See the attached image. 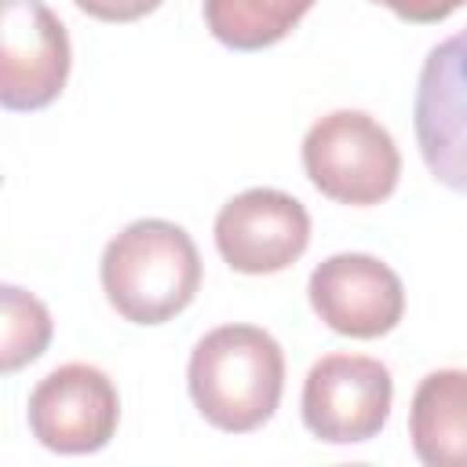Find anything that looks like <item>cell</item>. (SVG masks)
<instances>
[{
    "instance_id": "6da1fadb",
    "label": "cell",
    "mask_w": 467,
    "mask_h": 467,
    "mask_svg": "<svg viewBox=\"0 0 467 467\" xmlns=\"http://www.w3.org/2000/svg\"><path fill=\"white\" fill-rule=\"evenodd\" d=\"M186 387L212 427L248 434L281 405L285 350L259 325H219L190 350Z\"/></svg>"
},
{
    "instance_id": "7a4b0ae2",
    "label": "cell",
    "mask_w": 467,
    "mask_h": 467,
    "mask_svg": "<svg viewBox=\"0 0 467 467\" xmlns=\"http://www.w3.org/2000/svg\"><path fill=\"white\" fill-rule=\"evenodd\" d=\"M109 306L131 325H164L182 314L201 288L193 237L168 219H135L109 237L99 263Z\"/></svg>"
},
{
    "instance_id": "3957f363",
    "label": "cell",
    "mask_w": 467,
    "mask_h": 467,
    "mask_svg": "<svg viewBox=\"0 0 467 467\" xmlns=\"http://www.w3.org/2000/svg\"><path fill=\"white\" fill-rule=\"evenodd\" d=\"M303 171L328 201L368 208L394 193L401 153L394 135L365 109H332L303 135Z\"/></svg>"
},
{
    "instance_id": "277c9868",
    "label": "cell",
    "mask_w": 467,
    "mask_h": 467,
    "mask_svg": "<svg viewBox=\"0 0 467 467\" xmlns=\"http://www.w3.org/2000/svg\"><path fill=\"white\" fill-rule=\"evenodd\" d=\"M390 368L368 354H325L303 379V423L317 441L361 445L376 438L390 416Z\"/></svg>"
},
{
    "instance_id": "5b68a950",
    "label": "cell",
    "mask_w": 467,
    "mask_h": 467,
    "mask_svg": "<svg viewBox=\"0 0 467 467\" xmlns=\"http://www.w3.org/2000/svg\"><path fill=\"white\" fill-rule=\"evenodd\" d=\"M26 420L33 438L62 456H84L109 445L120 423V398L99 365L69 361L51 368L29 394Z\"/></svg>"
},
{
    "instance_id": "8992f818",
    "label": "cell",
    "mask_w": 467,
    "mask_h": 467,
    "mask_svg": "<svg viewBox=\"0 0 467 467\" xmlns=\"http://www.w3.org/2000/svg\"><path fill=\"white\" fill-rule=\"evenodd\" d=\"M412 120L427 171L467 197V26L423 58Z\"/></svg>"
},
{
    "instance_id": "52a82bcc",
    "label": "cell",
    "mask_w": 467,
    "mask_h": 467,
    "mask_svg": "<svg viewBox=\"0 0 467 467\" xmlns=\"http://www.w3.org/2000/svg\"><path fill=\"white\" fill-rule=\"evenodd\" d=\"M69 77V33L44 0L0 4V106L44 109Z\"/></svg>"
},
{
    "instance_id": "ba28073f",
    "label": "cell",
    "mask_w": 467,
    "mask_h": 467,
    "mask_svg": "<svg viewBox=\"0 0 467 467\" xmlns=\"http://www.w3.org/2000/svg\"><path fill=\"white\" fill-rule=\"evenodd\" d=\"M310 244L306 208L274 186H252L230 197L215 215V248L237 274H277L288 270Z\"/></svg>"
},
{
    "instance_id": "9c48e42d",
    "label": "cell",
    "mask_w": 467,
    "mask_h": 467,
    "mask_svg": "<svg viewBox=\"0 0 467 467\" xmlns=\"http://www.w3.org/2000/svg\"><path fill=\"white\" fill-rule=\"evenodd\" d=\"M314 314L339 336L379 339L405 314L401 277L368 252H336L321 259L306 281Z\"/></svg>"
},
{
    "instance_id": "30bf717a",
    "label": "cell",
    "mask_w": 467,
    "mask_h": 467,
    "mask_svg": "<svg viewBox=\"0 0 467 467\" xmlns=\"http://www.w3.org/2000/svg\"><path fill=\"white\" fill-rule=\"evenodd\" d=\"M412 452L427 467H467V368L427 372L409 405Z\"/></svg>"
},
{
    "instance_id": "8fae6325",
    "label": "cell",
    "mask_w": 467,
    "mask_h": 467,
    "mask_svg": "<svg viewBox=\"0 0 467 467\" xmlns=\"http://www.w3.org/2000/svg\"><path fill=\"white\" fill-rule=\"evenodd\" d=\"M317 0H204L208 33L234 51H259L285 40Z\"/></svg>"
},
{
    "instance_id": "7c38bea8",
    "label": "cell",
    "mask_w": 467,
    "mask_h": 467,
    "mask_svg": "<svg viewBox=\"0 0 467 467\" xmlns=\"http://www.w3.org/2000/svg\"><path fill=\"white\" fill-rule=\"evenodd\" d=\"M4 321H0V372H18L22 365L36 361L51 339V314L47 306L18 285L0 288Z\"/></svg>"
},
{
    "instance_id": "4fadbf2b",
    "label": "cell",
    "mask_w": 467,
    "mask_h": 467,
    "mask_svg": "<svg viewBox=\"0 0 467 467\" xmlns=\"http://www.w3.org/2000/svg\"><path fill=\"white\" fill-rule=\"evenodd\" d=\"M372 4H383V7L394 11L401 22L431 26V22H445L449 15H456L467 0H372Z\"/></svg>"
},
{
    "instance_id": "5bb4252c",
    "label": "cell",
    "mask_w": 467,
    "mask_h": 467,
    "mask_svg": "<svg viewBox=\"0 0 467 467\" xmlns=\"http://www.w3.org/2000/svg\"><path fill=\"white\" fill-rule=\"evenodd\" d=\"M73 4L99 22H135L150 11H157L164 0H73Z\"/></svg>"
}]
</instances>
